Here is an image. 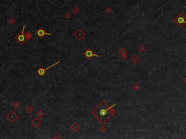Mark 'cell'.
<instances>
[{
    "label": "cell",
    "instance_id": "1",
    "mask_svg": "<svg viewBox=\"0 0 186 139\" xmlns=\"http://www.w3.org/2000/svg\"><path fill=\"white\" fill-rule=\"evenodd\" d=\"M116 104H114L111 107H110L105 100H103L101 103L91 112V113L93 114L102 124H106L107 121L110 118H111L112 116L115 114V111L113 109V107Z\"/></svg>",
    "mask_w": 186,
    "mask_h": 139
},
{
    "label": "cell",
    "instance_id": "2",
    "mask_svg": "<svg viewBox=\"0 0 186 139\" xmlns=\"http://www.w3.org/2000/svg\"><path fill=\"white\" fill-rule=\"evenodd\" d=\"M174 21L176 23L177 25L180 28H182L185 24H186V18L183 15L182 13H180L177 16L176 18H175Z\"/></svg>",
    "mask_w": 186,
    "mask_h": 139
},
{
    "label": "cell",
    "instance_id": "3",
    "mask_svg": "<svg viewBox=\"0 0 186 139\" xmlns=\"http://www.w3.org/2000/svg\"><path fill=\"white\" fill-rule=\"evenodd\" d=\"M25 25H23V29L21 30V32L19 33L17 36H15V39L16 40L20 45L23 44L25 43V39H25V36L24 35V30H25Z\"/></svg>",
    "mask_w": 186,
    "mask_h": 139
},
{
    "label": "cell",
    "instance_id": "4",
    "mask_svg": "<svg viewBox=\"0 0 186 139\" xmlns=\"http://www.w3.org/2000/svg\"><path fill=\"white\" fill-rule=\"evenodd\" d=\"M84 55L85 56V57L87 60H90L92 59V57H99V56L97 55H96L94 53V51L91 49L90 48H88L86 50L84 53Z\"/></svg>",
    "mask_w": 186,
    "mask_h": 139
},
{
    "label": "cell",
    "instance_id": "5",
    "mask_svg": "<svg viewBox=\"0 0 186 139\" xmlns=\"http://www.w3.org/2000/svg\"><path fill=\"white\" fill-rule=\"evenodd\" d=\"M6 118L8 119L11 123H13L16 119H18V116L15 114L13 111H10V113L6 116Z\"/></svg>",
    "mask_w": 186,
    "mask_h": 139
},
{
    "label": "cell",
    "instance_id": "6",
    "mask_svg": "<svg viewBox=\"0 0 186 139\" xmlns=\"http://www.w3.org/2000/svg\"><path fill=\"white\" fill-rule=\"evenodd\" d=\"M59 63H60V62L58 61V62H55V63H54V64L51 65L50 66L47 67V68H45V69H44V68H42V67H40L39 69L37 70V73L40 76H43L45 74V73L47 72V70H49L50 68H51V67H52L53 66H55V65H58V64H59Z\"/></svg>",
    "mask_w": 186,
    "mask_h": 139
},
{
    "label": "cell",
    "instance_id": "7",
    "mask_svg": "<svg viewBox=\"0 0 186 139\" xmlns=\"http://www.w3.org/2000/svg\"><path fill=\"white\" fill-rule=\"evenodd\" d=\"M74 36H75L76 38L78 40H81L84 37V36H85V33L82 31L81 29H79V30H77L76 31L75 33H74Z\"/></svg>",
    "mask_w": 186,
    "mask_h": 139
},
{
    "label": "cell",
    "instance_id": "8",
    "mask_svg": "<svg viewBox=\"0 0 186 139\" xmlns=\"http://www.w3.org/2000/svg\"><path fill=\"white\" fill-rule=\"evenodd\" d=\"M36 35L39 37V38H42L45 35H47V36H51L50 33H46L44 29H42V28H39V30H37L36 32Z\"/></svg>",
    "mask_w": 186,
    "mask_h": 139
},
{
    "label": "cell",
    "instance_id": "9",
    "mask_svg": "<svg viewBox=\"0 0 186 139\" xmlns=\"http://www.w3.org/2000/svg\"><path fill=\"white\" fill-rule=\"evenodd\" d=\"M41 122L39 119H38V118H36V117L34 118V119L31 121V125H32L35 128H38V126H39L41 125Z\"/></svg>",
    "mask_w": 186,
    "mask_h": 139
},
{
    "label": "cell",
    "instance_id": "10",
    "mask_svg": "<svg viewBox=\"0 0 186 139\" xmlns=\"http://www.w3.org/2000/svg\"><path fill=\"white\" fill-rule=\"evenodd\" d=\"M70 129L72 130L74 132H76L79 129V126L78 125L76 124V123H74V124L72 125L71 126H70Z\"/></svg>",
    "mask_w": 186,
    "mask_h": 139
},
{
    "label": "cell",
    "instance_id": "11",
    "mask_svg": "<svg viewBox=\"0 0 186 139\" xmlns=\"http://www.w3.org/2000/svg\"><path fill=\"white\" fill-rule=\"evenodd\" d=\"M25 39H30L31 38H32V34H31L29 32H28V33H26L25 34Z\"/></svg>",
    "mask_w": 186,
    "mask_h": 139
},
{
    "label": "cell",
    "instance_id": "12",
    "mask_svg": "<svg viewBox=\"0 0 186 139\" xmlns=\"http://www.w3.org/2000/svg\"><path fill=\"white\" fill-rule=\"evenodd\" d=\"M25 111H26L27 112H28V113H31V112L33 111V108H32L31 106H28V107L25 109Z\"/></svg>",
    "mask_w": 186,
    "mask_h": 139
},
{
    "label": "cell",
    "instance_id": "13",
    "mask_svg": "<svg viewBox=\"0 0 186 139\" xmlns=\"http://www.w3.org/2000/svg\"><path fill=\"white\" fill-rule=\"evenodd\" d=\"M37 116H38L39 117H42V116H43V112H42L41 110H39V111L37 112Z\"/></svg>",
    "mask_w": 186,
    "mask_h": 139
},
{
    "label": "cell",
    "instance_id": "14",
    "mask_svg": "<svg viewBox=\"0 0 186 139\" xmlns=\"http://www.w3.org/2000/svg\"><path fill=\"white\" fill-rule=\"evenodd\" d=\"M13 107H18V104L17 102H15V103L13 104Z\"/></svg>",
    "mask_w": 186,
    "mask_h": 139
}]
</instances>
